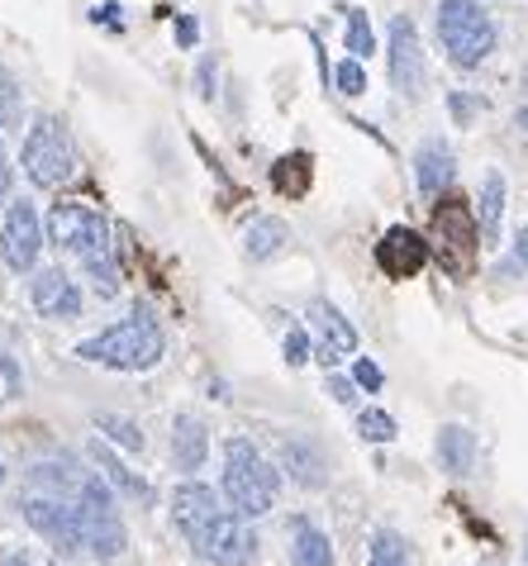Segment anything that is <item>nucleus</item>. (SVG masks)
<instances>
[{
  "instance_id": "nucleus-1",
  "label": "nucleus",
  "mask_w": 528,
  "mask_h": 566,
  "mask_svg": "<svg viewBox=\"0 0 528 566\" xmlns=\"http://www.w3.org/2000/svg\"><path fill=\"white\" fill-rule=\"evenodd\" d=\"M172 524L191 543V553L210 566H253L257 557V533L243 524V514L229 500H220L200 481L172 495Z\"/></svg>"
},
{
  "instance_id": "nucleus-2",
  "label": "nucleus",
  "mask_w": 528,
  "mask_h": 566,
  "mask_svg": "<svg viewBox=\"0 0 528 566\" xmlns=\"http://www.w3.org/2000/svg\"><path fill=\"white\" fill-rule=\"evenodd\" d=\"M49 243L57 253H72L76 262L86 266V276L96 281L101 295H115L119 291V258H115V239H110V224L86 210V206H67L57 200L53 214H49Z\"/></svg>"
},
{
  "instance_id": "nucleus-3",
  "label": "nucleus",
  "mask_w": 528,
  "mask_h": 566,
  "mask_svg": "<svg viewBox=\"0 0 528 566\" xmlns=\"http://www.w3.org/2000/svg\"><path fill=\"white\" fill-rule=\"evenodd\" d=\"M162 353H167V338L148 310H134L129 319H119L115 328H105V334L86 338L76 348L82 361H96V367H110V371H148L162 361Z\"/></svg>"
},
{
  "instance_id": "nucleus-4",
  "label": "nucleus",
  "mask_w": 528,
  "mask_h": 566,
  "mask_svg": "<svg viewBox=\"0 0 528 566\" xmlns=\"http://www.w3.org/2000/svg\"><path fill=\"white\" fill-rule=\"evenodd\" d=\"M282 476L247 438H229L224 443V500L234 505L243 518H257L276 505Z\"/></svg>"
},
{
  "instance_id": "nucleus-5",
  "label": "nucleus",
  "mask_w": 528,
  "mask_h": 566,
  "mask_svg": "<svg viewBox=\"0 0 528 566\" xmlns=\"http://www.w3.org/2000/svg\"><path fill=\"white\" fill-rule=\"evenodd\" d=\"M76 144H72V129L62 124L57 115H43L34 119V129L24 138V171L29 181L43 186V191H57V186H67L76 177Z\"/></svg>"
},
{
  "instance_id": "nucleus-6",
  "label": "nucleus",
  "mask_w": 528,
  "mask_h": 566,
  "mask_svg": "<svg viewBox=\"0 0 528 566\" xmlns=\"http://www.w3.org/2000/svg\"><path fill=\"white\" fill-rule=\"evenodd\" d=\"M439 39L457 67H481L495 53V24L476 0H443L439 6Z\"/></svg>"
},
{
  "instance_id": "nucleus-7",
  "label": "nucleus",
  "mask_w": 528,
  "mask_h": 566,
  "mask_svg": "<svg viewBox=\"0 0 528 566\" xmlns=\"http://www.w3.org/2000/svg\"><path fill=\"white\" fill-rule=\"evenodd\" d=\"M433 239H439L443 266H447V272H453L457 281L472 272L476 243H486V239H481V224H476L472 210L462 206L457 196H443V206H433Z\"/></svg>"
},
{
  "instance_id": "nucleus-8",
  "label": "nucleus",
  "mask_w": 528,
  "mask_h": 566,
  "mask_svg": "<svg viewBox=\"0 0 528 566\" xmlns=\"http://www.w3.org/2000/svg\"><path fill=\"white\" fill-rule=\"evenodd\" d=\"M24 524L49 538L57 553H86V533H82V510H76L72 495H24L20 500Z\"/></svg>"
},
{
  "instance_id": "nucleus-9",
  "label": "nucleus",
  "mask_w": 528,
  "mask_h": 566,
  "mask_svg": "<svg viewBox=\"0 0 528 566\" xmlns=\"http://www.w3.org/2000/svg\"><path fill=\"white\" fill-rule=\"evenodd\" d=\"M391 82L410 101L424 91V49H419V29L410 14H395L391 20Z\"/></svg>"
},
{
  "instance_id": "nucleus-10",
  "label": "nucleus",
  "mask_w": 528,
  "mask_h": 566,
  "mask_svg": "<svg viewBox=\"0 0 528 566\" xmlns=\"http://www.w3.org/2000/svg\"><path fill=\"white\" fill-rule=\"evenodd\" d=\"M39 248H43V229H39V214L29 200H14L10 214H6V229H0V253L14 272H29L39 262Z\"/></svg>"
},
{
  "instance_id": "nucleus-11",
  "label": "nucleus",
  "mask_w": 528,
  "mask_h": 566,
  "mask_svg": "<svg viewBox=\"0 0 528 566\" xmlns=\"http://www.w3.org/2000/svg\"><path fill=\"white\" fill-rule=\"evenodd\" d=\"M429 253H433V248H429L424 233H414V229H405V224L386 229V239L377 243L381 272H386V276H395V281H405V276H419V272H424Z\"/></svg>"
},
{
  "instance_id": "nucleus-12",
  "label": "nucleus",
  "mask_w": 528,
  "mask_h": 566,
  "mask_svg": "<svg viewBox=\"0 0 528 566\" xmlns=\"http://www.w3.org/2000/svg\"><path fill=\"white\" fill-rule=\"evenodd\" d=\"M29 301L43 319H76L82 314V291H76V281L62 272V266H43V272L29 281Z\"/></svg>"
},
{
  "instance_id": "nucleus-13",
  "label": "nucleus",
  "mask_w": 528,
  "mask_h": 566,
  "mask_svg": "<svg viewBox=\"0 0 528 566\" xmlns=\"http://www.w3.org/2000/svg\"><path fill=\"white\" fill-rule=\"evenodd\" d=\"M309 324H315V334H319V361H324V367H334L338 357L357 353V328H352L329 301H315V305H309Z\"/></svg>"
},
{
  "instance_id": "nucleus-14",
  "label": "nucleus",
  "mask_w": 528,
  "mask_h": 566,
  "mask_svg": "<svg viewBox=\"0 0 528 566\" xmlns=\"http://www.w3.org/2000/svg\"><path fill=\"white\" fill-rule=\"evenodd\" d=\"M172 458L181 471H200L210 458V429L196 415H177L172 423Z\"/></svg>"
},
{
  "instance_id": "nucleus-15",
  "label": "nucleus",
  "mask_w": 528,
  "mask_h": 566,
  "mask_svg": "<svg viewBox=\"0 0 528 566\" xmlns=\"http://www.w3.org/2000/svg\"><path fill=\"white\" fill-rule=\"evenodd\" d=\"M453 153H447V144H439V138H433V144H424L419 148V157H414V177H419V191H424L429 200L433 196H443L447 186H453Z\"/></svg>"
},
{
  "instance_id": "nucleus-16",
  "label": "nucleus",
  "mask_w": 528,
  "mask_h": 566,
  "mask_svg": "<svg viewBox=\"0 0 528 566\" xmlns=\"http://www.w3.org/2000/svg\"><path fill=\"white\" fill-rule=\"evenodd\" d=\"M291 562H295V566H334V543H329V533H319L305 514L291 518Z\"/></svg>"
},
{
  "instance_id": "nucleus-17",
  "label": "nucleus",
  "mask_w": 528,
  "mask_h": 566,
  "mask_svg": "<svg viewBox=\"0 0 528 566\" xmlns=\"http://www.w3.org/2000/svg\"><path fill=\"white\" fill-rule=\"evenodd\" d=\"M91 462H96V467H101V476H105V481H110V485H115V491H119V495H129V500H152V485H148L144 476H134V471H129V467H124V462L115 458V452H110V448H101V438H96V443H91Z\"/></svg>"
},
{
  "instance_id": "nucleus-18",
  "label": "nucleus",
  "mask_w": 528,
  "mask_h": 566,
  "mask_svg": "<svg viewBox=\"0 0 528 566\" xmlns=\"http://www.w3.org/2000/svg\"><path fill=\"white\" fill-rule=\"evenodd\" d=\"M309 181H315V163H309V153H286L282 163L272 167V186L291 200L309 196Z\"/></svg>"
},
{
  "instance_id": "nucleus-19",
  "label": "nucleus",
  "mask_w": 528,
  "mask_h": 566,
  "mask_svg": "<svg viewBox=\"0 0 528 566\" xmlns=\"http://www.w3.org/2000/svg\"><path fill=\"white\" fill-rule=\"evenodd\" d=\"M439 458L453 476H467L472 462H476V438L462 429V423H447V429L439 433Z\"/></svg>"
},
{
  "instance_id": "nucleus-20",
  "label": "nucleus",
  "mask_w": 528,
  "mask_h": 566,
  "mask_svg": "<svg viewBox=\"0 0 528 566\" xmlns=\"http://www.w3.org/2000/svg\"><path fill=\"white\" fill-rule=\"evenodd\" d=\"M286 239H291V229L282 224V219L262 214V219H253V224H247V258H253V262L276 258V253L286 248Z\"/></svg>"
},
{
  "instance_id": "nucleus-21",
  "label": "nucleus",
  "mask_w": 528,
  "mask_h": 566,
  "mask_svg": "<svg viewBox=\"0 0 528 566\" xmlns=\"http://www.w3.org/2000/svg\"><path fill=\"white\" fill-rule=\"evenodd\" d=\"M282 467L291 471L300 485H324V462H319V452L300 443V438H286L282 443Z\"/></svg>"
},
{
  "instance_id": "nucleus-22",
  "label": "nucleus",
  "mask_w": 528,
  "mask_h": 566,
  "mask_svg": "<svg viewBox=\"0 0 528 566\" xmlns=\"http://www.w3.org/2000/svg\"><path fill=\"white\" fill-rule=\"evenodd\" d=\"M500 214H505V177L486 171V186H481V239L486 243L500 233Z\"/></svg>"
},
{
  "instance_id": "nucleus-23",
  "label": "nucleus",
  "mask_w": 528,
  "mask_h": 566,
  "mask_svg": "<svg viewBox=\"0 0 528 566\" xmlns=\"http://www.w3.org/2000/svg\"><path fill=\"white\" fill-rule=\"evenodd\" d=\"M20 124H24V91L10 67H0V129L10 134V129H20Z\"/></svg>"
},
{
  "instance_id": "nucleus-24",
  "label": "nucleus",
  "mask_w": 528,
  "mask_h": 566,
  "mask_svg": "<svg viewBox=\"0 0 528 566\" xmlns=\"http://www.w3.org/2000/svg\"><path fill=\"white\" fill-rule=\"evenodd\" d=\"M367 566H410V557H405V543L395 538V533H377V538H371V562Z\"/></svg>"
},
{
  "instance_id": "nucleus-25",
  "label": "nucleus",
  "mask_w": 528,
  "mask_h": 566,
  "mask_svg": "<svg viewBox=\"0 0 528 566\" xmlns=\"http://www.w3.org/2000/svg\"><path fill=\"white\" fill-rule=\"evenodd\" d=\"M96 429H101L105 438H115V443H124V448H144V433H138V423H134V419L101 415V419H96Z\"/></svg>"
},
{
  "instance_id": "nucleus-26",
  "label": "nucleus",
  "mask_w": 528,
  "mask_h": 566,
  "mask_svg": "<svg viewBox=\"0 0 528 566\" xmlns=\"http://www.w3.org/2000/svg\"><path fill=\"white\" fill-rule=\"evenodd\" d=\"M371 49H377V39H371L367 10H348V53L352 57H367Z\"/></svg>"
},
{
  "instance_id": "nucleus-27",
  "label": "nucleus",
  "mask_w": 528,
  "mask_h": 566,
  "mask_svg": "<svg viewBox=\"0 0 528 566\" xmlns=\"http://www.w3.org/2000/svg\"><path fill=\"white\" fill-rule=\"evenodd\" d=\"M357 433H362L367 443H391V438H395V419L381 415V410H367V415H357Z\"/></svg>"
},
{
  "instance_id": "nucleus-28",
  "label": "nucleus",
  "mask_w": 528,
  "mask_h": 566,
  "mask_svg": "<svg viewBox=\"0 0 528 566\" xmlns=\"http://www.w3.org/2000/svg\"><path fill=\"white\" fill-rule=\"evenodd\" d=\"M334 82H338V91H344V96H362V91H367L362 62H357V57H344V62H338V72H334Z\"/></svg>"
},
{
  "instance_id": "nucleus-29",
  "label": "nucleus",
  "mask_w": 528,
  "mask_h": 566,
  "mask_svg": "<svg viewBox=\"0 0 528 566\" xmlns=\"http://www.w3.org/2000/svg\"><path fill=\"white\" fill-rule=\"evenodd\" d=\"M20 390H24V371L14 367V357L0 353V405L20 400Z\"/></svg>"
},
{
  "instance_id": "nucleus-30",
  "label": "nucleus",
  "mask_w": 528,
  "mask_h": 566,
  "mask_svg": "<svg viewBox=\"0 0 528 566\" xmlns=\"http://www.w3.org/2000/svg\"><path fill=\"white\" fill-rule=\"evenodd\" d=\"M352 381L362 386V390H381V381H386V376H381V367H377V361L357 357V361H352Z\"/></svg>"
},
{
  "instance_id": "nucleus-31",
  "label": "nucleus",
  "mask_w": 528,
  "mask_h": 566,
  "mask_svg": "<svg viewBox=\"0 0 528 566\" xmlns=\"http://www.w3.org/2000/svg\"><path fill=\"white\" fill-rule=\"evenodd\" d=\"M305 357H309V338L300 334V328H291L286 334V361L291 367H305Z\"/></svg>"
},
{
  "instance_id": "nucleus-32",
  "label": "nucleus",
  "mask_w": 528,
  "mask_h": 566,
  "mask_svg": "<svg viewBox=\"0 0 528 566\" xmlns=\"http://www.w3.org/2000/svg\"><path fill=\"white\" fill-rule=\"evenodd\" d=\"M447 109H453L457 124H467L472 115H481V109H486V101H476V96H453V101H447Z\"/></svg>"
},
{
  "instance_id": "nucleus-33",
  "label": "nucleus",
  "mask_w": 528,
  "mask_h": 566,
  "mask_svg": "<svg viewBox=\"0 0 528 566\" xmlns=\"http://www.w3.org/2000/svg\"><path fill=\"white\" fill-rule=\"evenodd\" d=\"M177 43H181V49H196V43H200L196 14H181V20H177Z\"/></svg>"
},
{
  "instance_id": "nucleus-34",
  "label": "nucleus",
  "mask_w": 528,
  "mask_h": 566,
  "mask_svg": "<svg viewBox=\"0 0 528 566\" xmlns=\"http://www.w3.org/2000/svg\"><path fill=\"white\" fill-rule=\"evenodd\" d=\"M352 386H357V381H344V376H329V396H334L338 405H352V396H357Z\"/></svg>"
},
{
  "instance_id": "nucleus-35",
  "label": "nucleus",
  "mask_w": 528,
  "mask_h": 566,
  "mask_svg": "<svg viewBox=\"0 0 528 566\" xmlns=\"http://www.w3.org/2000/svg\"><path fill=\"white\" fill-rule=\"evenodd\" d=\"M200 101H214V57L200 62Z\"/></svg>"
},
{
  "instance_id": "nucleus-36",
  "label": "nucleus",
  "mask_w": 528,
  "mask_h": 566,
  "mask_svg": "<svg viewBox=\"0 0 528 566\" xmlns=\"http://www.w3.org/2000/svg\"><path fill=\"white\" fill-rule=\"evenodd\" d=\"M91 20H96V24H110V29H119V6H96V10H91Z\"/></svg>"
},
{
  "instance_id": "nucleus-37",
  "label": "nucleus",
  "mask_w": 528,
  "mask_h": 566,
  "mask_svg": "<svg viewBox=\"0 0 528 566\" xmlns=\"http://www.w3.org/2000/svg\"><path fill=\"white\" fill-rule=\"evenodd\" d=\"M515 262H519V266H528V229H519V233H515Z\"/></svg>"
},
{
  "instance_id": "nucleus-38",
  "label": "nucleus",
  "mask_w": 528,
  "mask_h": 566,
  "mask_svg": "<svg viewBox=\"0 0 528 566\" xmlns=\"http://www.w3.org/2000/svg\"><path fill=\"white\" fill-rule=\"evenodd\" d=\"M10 196V157H6V148H0V200Z\"/></svg>"
},
{
  "instance_id": "nucleus-39",
  "label": "nucleus",
  "mask_w": 528,
  "mask_h": 566,
  "mask_svg": "<svg viewBox=\"0 0 528 566\" xmlns=\"http://www.w3.org/2000/svg\"><path fill=\"white\" fill-rule=\"evenodd\" d=\"M6 566H29V557H24V553H10V557H6Z\"/></svg>"
},
{
  "instance_id": "nucleus-40",
  "label": "nucleus",
  "mask_w": 528,
  "mask_h": 566,
  "mask_svg": "<svg viewBox=\"0 0 528 566\" xmlns=\"http://www.w3.org/2000/svg\"><path fill=\"white\" fill-rule=\"evenodd\" d=\"M0 485H6V467H0Z\"/></svg>"
},
{
  "instance_id": "nucleus-41",
  "label": "nucleus",
  "mask_w": 528,
  "mask_h": 566,
  "mask_svg": "<svg viewBox=\"0 0 528 566\" xmlns=\"http://www.w3.org/2000/svg\"><path fill=\"white\" fill-rule=\"evenodd\" d=\"M524 566H528V553H524Z\"/></svg>"
}]
</instances>
